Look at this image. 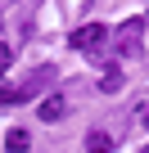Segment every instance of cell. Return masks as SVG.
<instances>
[{
  "mask_svg": "<svg viewBox=\"0 0 149 153\" xmlns=\"http://www.w3.org/2000/svg\"><path fill=\"white\" fill-rule=\"evenodd\" d=\"M104 41H109V27H104V23H86V27H77V32L68 36V45L82 50V54H100Z\"/></svg>",
  "mask_w": 149,
  "mask_h": 153,
  "instance_id": "cell-1",
  "label": "cell"
},
{
  "mask_svg": "<svg viewBox=\"0 0 149 153\" xmlns=\"http://www.w3.org/2000/svg\"><path fill=\"white\" fill-rule=\"evenodd\" d=\"M140 32H145V18H127L122 32H118V50L122 54H136L140 50Z\"/></svg>",
  "mask_w": 149,
  "mask_h": 153,
  "instance_id": "cell-2",
  "label": "cell"
},
{
  "mask_svg": "<svg viewBox=\"0 0 149 153\" xmlns=\"http://www.w3.org/2000/svg\"><path fill=\"white\" fill-rule=\"evenodd\" d=\"M50 81H54V68H36V72L27 76V81L18 86V104H23V99H32V95H41Z\"/></svg>",
  "mask_w": 149,
  "mask_h": 153,
  "instance_id": "cell-3",
  "label": "cell"
},
{
  "mask_svg": "<svg viewBox=\"0 0 149 153\" xmlns=\"http://www.w3.org/2000/svg\"><path fill=\"white\" fill-rule=\"evenodd\" d=\"M36 117H41V122H63V117H68V99H63V95H45V99L36 104Z\"/></svg>",
  "mask_w": 149,
  "mask_h": 153,
  "instance_id": "cell-4",
  "label": "cell"
},
{
  "mask_svg": "<svg viewBox=\"0 0 149 153\" xmlns=\"http://www.w3.org/2000/svg\"><path fill=\"white\" fill-rule=\"evenodd\" d=\"M86 153H113V135L109 131H91L86 135Z\"/></svg>",
  "mask_w": 149,
  "mask_h": 153,
  "instance_id": "cell-5",
  "label": "cell"
},
{
  "mask_svg": "<svg viewBox=\"0 0 149 153\" xmlns=\"http://www.w3.org/2000/svg\"><path fill=\"white\" fill-rule=\"evenodd\" d=\"M122 81H127V76H122V68H104L100 90H104V95H118V90H122Z\"/></svg>",
  "mask_w": 149,
  "mask_h": 153,
  "instance_id": "cell-6",
  "label": "cell"
},
{
  "mask_svg": "<svg viewBox=\"0 0 149 153\" xmlns=\"http://www.w3.org/2000/svg\"><path fill=\"white\" fill-rule=\"evenodd\" d=\"M5 149H9V153H27V149H32V135H27V131H9V135H5Z\"/></svg>",
  "mask_w": 149,
  "mask_h": 153,
  "instance_id": "cell-7",
  "label": "cell"
},
{
  "mask_svg": "<svg viewBox=\"0 0 149 153\" xmlns=\"http://www.w3.org/2000/svg\"><path fill=\"white\" fill-rule=\"evenodd\" d=\"M9 104H18V86H0V108H9Z\"/></svg>",
  "mask_w": 149,
  "mask_h": 153,
  "instance_id": "cell-8",
  "label": "cell"
},
{
  "mask_svg": "<svg viewBox=\"0 0 149 153\" xmlns=\"http://www.w3.org/2000/svg\"><path fill=\"white\" fill-rule=\"evenodd\" d=\"M5 72H9V45L0 41V76H5Z\"/></svg>",
  "mask_w": 149,
  "mask_h": 153,
  "instance_id": "cell-9",
  "label": "cell"
},
{
  "mask_svg": "<svg viewBox=\"0 0 149 153\" xmlns=\"http://www.w3.org/2000/svg\"><path fill=\"white\" fill-rule=\"evenodd\" d=\"M145 126H149V113H145Z\"/></svg>",
  "mask_w": 149,
  "mask_h": 153,
  "instance_id": "cell-10",
  "label": "cell"
},
{
  "mask_svg": "<svg viewBox=\"0 0 149 153\" xmlns=\"http://www.w3.org/2000/svg\"><path fill=\"white\" fill-rule=\"evenodd\" d=\"M145 153H149V144H145Z\"/></svg>",
  "mask_w": 149,
  "mask_h": 153,
  "instance_id": "cell-11",
  "label": "cell"
}]
</instances>
